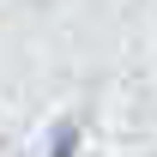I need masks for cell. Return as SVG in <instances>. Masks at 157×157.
I'll use <instances>...</instances> for the list:
<instances>
[{"mask_svg":"<svg viewBox=\"0 0 157 157\" xmlns=\"http://www.w3.org/2000/svg\"><path fill=\"white\" fill-rule=\"evenodd\" d=\"M73 151H78V121H60L48 133V157H73Z\"/></svg>","mask_w":157,"mask_h":157,"instance_id":"obj_1","label":"cell"}]
</instances>
